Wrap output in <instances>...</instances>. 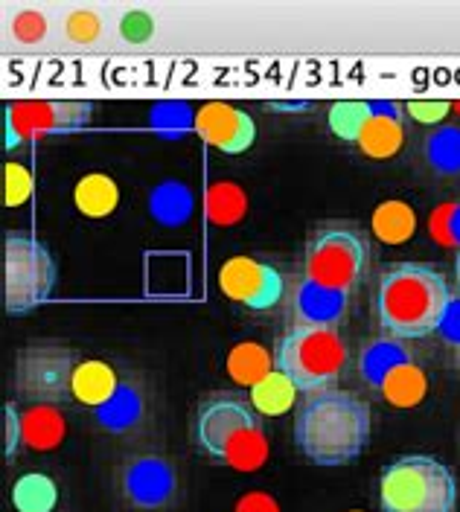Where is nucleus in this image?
I'll return each instance as SVG.
<instances>
[{
	"label": "nucleus",
	"mask_w": 460,
	"mask_h": 512,
	"mask_svg": "<svg viewBox=\"0 0 460 512\" xmlns=\"http://www.w3.org/2000/svg\"><path fill=\"white\" fill-rule=\"evenodd\" d=\"M452 303L446 277L423 262H399L388 268L376 291L379 323L399 341H417L437 332L452 315Z\"/></svg>",
	"instance_id": "nucleus-1"
},
{
	"label": "nucleus",
	"mask_w": 460,
	"mask_h": 512,
	"mask_svg": "<svg viewBox=\"0 0 460 512\" xmlns=\"http://www.w3.org/2000/svg\"><path fill=\"white\" fill-rule=\"evenodd\" d=\"M370 405L350 390L309 396L295 419V443L318 466H347L370 443Z\"/></svg>",
	"instance_id": "nucleus-2"
},
{
	"label": "nucleus",
	"mask_w": 460,
	"mask_h": 512,
	"mask_svg": "<svg viewBox=\"0 0 460 512\" xmlns=\"http://www.w3.org/2000/svg\"><path fill=\"white\" fill-rule=\"evenodd\" d=\"M193 434L204 454L230 466L233 472H260L268 460V437L260 414L251 408V402L225 390L210 393L198 405Z\"/></svg>",
	"instance_id": "nucleus-3"
},
{
	"label": "nucleus",
	"mask_w": 460,
	"mask_h": 512,
	"mask_svg": "<svg viewBox=\"0 0 460 512\" xmlns=\"http://www.w3.org/2000/svg\"><path fill=\"white\" fill-rule=\"evenodd\" d=\"M274 364L297 384V390L315 396L332 390V384L344 376L347 344L332 320H306L280 338Z\"/></svg>",
	"instance_id": "nucleus-4"
},
{
	"label": "nucleus",
	"mask_w": 460,
	"mask_h": 512,
	"mask_svg": "<svg viewBox=\"0 0 460 512\" xmlns=\"http://www.w3.org/2000/svg\"><path fill=\"white\" fill-rule=\"evenodd\" d=\"M382 512H455L458 480L428 454H405L385 466L379 480Z\"/></svg>",
	"instance_id": "nucleus-5"
},
{
	"label": "nucleus",
	"mask_w": 460,
	"mask_h": 512,
	"mask_svg": "<svg viewBox=\"0 0 460 512\" xmlns=\"http://www.w3.org/2000/svg\"><path fill=\"white\" fill-rule=\"evenodd\" d=\"M367 256H370V245L359 230H347V227L318 230L309 239L303 259L306 291H315V297L321 294L341 303L359 286L367 268Z\"/></svg>",
	"instance_id": "nucleus-6"
},
{
	"label": "nucleus",
	"mask_w": 460,
	"mask_h": 512,
	"mask_svg": "<svg viewBox=\"0 0 460 512\" xmlns=\"http://www.w3.org/2000/svg\"><path fill=\"white\" fill-rule=\"evenodd\" d=\"M56 286V262L44 242L30 233L3 239V303L9 315H27L44 306Z\"/></svg>",
	"instance_id": "nucleus-7"
},
{
	"label": "nucleus",
	"mask_w": 460,
	"mask_h": 512,
	"mask_svg": "<svg viewBox=\"0 0 460 512\" xmlns=\"http://www.w3.org/2000/svg\"><path fill=\"white\" fill-rule=\"evenodd\" d=\"M73 352L56 341H33L15 358V393L33 405L62 408L73 399Z\"/></svg>",
	"instance_id": "nucleus-8"
},
{
	"label": "nucleus",
	"mask_w": 460,
	"mask_h": 512,
	"mask_svg": "<svg viewBox=\"0 0 460 512\" xmlns=\"http://www.w3.org/2000/svg\"><path fill=\"white\" fill-rule=\"evenodd\" d=\"M91 102H79V99H41V102H18L6 108V126L12 143L41 137V134H67V131H79L91 123ZM9 143V146H12Z\"/></svg>",
	"instance_id": "nucleus-9"
},
{
	"label": "nucleus",
	"mask_w": 460,
	"mask_h": 512,
	"mask_svg": "<svg viewBox=\"0 0 460 512\" xmlns=\"http://www.w3.org/2000/svg\"><path fill=\"white\" fill-rule=\"evenodd\" d=\"M219 288L225 291V297L251 312H268L283 300L286 286L274 265L254 256H230L219 271Z\"/></svg>",
	"instance_id": "nucleus-10"
},
{
	"label": "nucleus",
	"mask_w": 460,
	"mask_h": 512,
	"mask_svg": "<svg viewBox=\"0 0 460 512\" xmlns=\"http://www.w3.org/2000/svg\"><path fill=\"white\" fill-rule=\"evenodd\" d=\"M196 134L213 149L225 155H242L257 140V123L248 111L228 102H207L193 117Z\"/></svg>",
	"instance_id": "nucleus-11"
},
{
	"label": "nucleus",
	"mask_w": 460,
	"mask_h": 512,
	"mask_svg": "<svg viewBox=\"0 0 460 512\" xmlns=\"http://www.w3.org/2000/svg\"><path fill=\"white\" fill-rule=\"evenodd\" d=\"M370 370H373L370 379L379 387V393H382V399L388 405H394V408H417L423 402L428 382L426 373L414 361H408V358H402L396 352H388V355L385 352H373Z\"/></svg>",
	"instance_id": "nucleus-12"
},
{
	"label": "nucleus",
	"mask_w": 460,
	"mask_h": 512,
	"mask_svg": "<svg viewBox=\"0 0 460 512\" xmlns=\"http://www.w3.org/2000/svg\"><path fill=\"white\" fill-rule=\"evenodd\" d=\"M120 393V382H117V373L111 364L105 361H79L76 370H73V399L85 408H94L102 411L108 408Z\"/></svg>",
	"instance_id": "nucleus-13"
},
{
	"label": "nucleus",
	"mask_w": 460,
	"mask_h": 512,
	"mask_svg": "<svg viewBox=\"0 0 460 512\" xmlns=\"http://www.w3.org/2000/svg\"><path fill=\"white\" fill-rule=\"evenodd\" d=\"M67 422L56 405H30L21 414V443L33 451H53L65 443Z\"/></svg>",
	"instance_id": "nucleus-14"
},
{
	"label": "nucleus",
	"mask_w": 460,
	"mask_h": 512,
	"mask_svg": "<svg viewBox=\"0 0 460 512\" xmlns=\"http://www.w3.org/2000/svg\"><path fill=\"white\" fill-rule=\"evenodd\" d=\"M402 140H405V131H402V120L396 117V108H376L373 117L367 120L362 137H359V149H362L367 158L373 160H388L394 158L396 152L402 149Z\"/></svg>",
	"instance_id": "nucleus-15"
},
{
	"label": "nucleus",
	"mask_w": 460,
	"mask_h": 512,
	"mask_svg": "<svg viewBox=\"0 0 460 512\" xmlns=\"http://www.w3.org/2000/svg\"><path fill=\"white\" fill-rule=\"evenodd\" d=\"M73 204L85 219H108L120 204V187L114 178H108L102 172H91L76 181Z\"/></svg>",
	"instance_id": "nucleus-16"
},
{
	"label": "nucleus",
	"mask_w": 460,
	"mask_h": 512,
	"mask_svg": "<svg viewBox=\"0 0 460 512\" xmlns=\"http://www.w3.org/2000/svg\"><path fill=\"white\" fill-rule=\"evenodd\" d=\"M370 227L385 245H405L417 233V213L405 201H382L373 210Z\"/></svg>",
	"instance_id": "nucleus-17"
},
{
	"label": "nucleus",
	"mask_w": 460,
	"mask_h": 512,
	"mask_svg": "<svg viewBox=\"0 0 460 512\" xmlns=\"http://www.w3.org/2000/svg\"><path fill=\"white\" fill-rule=\"evenodd\" d=\"M297 393H300V390H297V384L292 382L286 373L271 370L263 382L251 387L248 402H251V408H254L260 416H283L295 408Z\"/></svg>",
	"instance_id": "nucleus-18"
},
{
	"label": "nucleus",
	"mask_w": 460,
	"mask_h": 512,
	"mask_svg": "<svg viewBox=\"0 0 460 512\" xmlns=\"http://www.w3.org/2000/svg\"><path fill=\"white\" fill-rule=\"evenodd\" d=\"M271 373V352L257 341H242L228 352V376L242 387H254Z\"/></svg>",
	"instance_id": "nucleus-19"
},
{
	"label": "nucleus",
	"mask_w": 460,
	"mask_h": 512,
	"mask_svg": "<svg viewBox=\"0 0 460 512\" xmlns=\"http://www.w3.org/2000/svg\"><path fill=\"white\" fill-rule=\"evenodd\" d=\"M59 504V486L56 480L30 472L21 475L12 486V507L15 512H53Z\"/></svg>",
	"instance_id": "nucleus-20"
},
{
	"label": "nucleus",
	"mask_w": 460,
	"mask_h": 512,
	"mask_svg": "<svg viewBox=\"0 0 460 512\" xmlns=\"http://www.w3.org/2000/svg\"><path fill=\"white\" fill-rule=\"evenodd\" d=\"M204 213L207 219L219 227H230V224L242 222V216L248 213V198L239 184L233 181H216L207 195H204Z\"/></svg>",
	"instance_id": "nucleus-21"
},
{
	"label": "nucleus",
	"mask_w": 460,
	"mask_h": 512,
	"mask_svg": "<svg viewBox=\"0 0 460 512\" xmlns=\"http://www.w3.org/2000/svg\"><path fill=\"white\" fill-rule=\"evenodd\" d=\"M376 105L362 102V99H344V102H335L329 108V131L338 137V140H350V143H359L367 120L373 117Z\"/></svg>",
	"instance_id": "nucleus-22"
},
{
	"label": "nucleus",
	"mask_w": 460,
	"mask_h": 512,
	"mask_svg": "<svg viewBox=\"0 0 460 512\" xmlns=\"http://www.w3.org/2000/svg\"><path fill=\"white\" fill-rule=\"evenodd\" d=\"M33 190V175L27 166H21L15 160L3 166V201H6V207H24L33 198Z\"/></svg>",
	"instance_id": "nucleus-23"
},
{
	"label": "nucleus",
	"mask_w": 460,
	"mask_h": 512,
	"mask_svg": "<svg viewBox=\"0 0 460 512\" xmlns=\"http://www.w3.org/2000/svg\"><path fill=\"white\" fill-rule=\"evenodd\" d=\"M65 35L67 41H73L79 47L97 44L102 38V18L91 9H73L65 18Z\"/></svg>",
	"instance_id": "nucleus-24"
},
{
	"label": "nucleus",
	"mask_w": 460,
	"mask_h": 512,
	"mask_svg": "<svg viewBox=\"0 0 460 512\" xmlns=\"http://www.w3.org/2000/svg\"><path fill=\"white\" fill-rule=\"evenodd\" d=\"M47 30H50L47 15L38 12V9H21V12H15V18H12V24H9L12 38H15L18 44H24V47H33L38 41H44V38H47Z\"/></svg>",
	"instance_id": "nucleus-25"
},
{
	"label": "nucleus",
	"mask_w": 460,
	"mask_h": 512,
	"mask_svg": "<svg viewBox=\"0 0 460 512\" xmlns=\"http://www.w3.org/2000/svg\"><path fill=\"white\" fill-rule=\"evenodd\" d=\"M184 192H187L184 184H164V187L158 190V195L152 198V213L166 224L184 222V216L175 210V207H178V195H184Z\"/></svg>",
	"instance_id": "nucleus-26"
},
{
	"label": "nucleus",
	"mask_w": 460,
	"mask_h": 512,
	"mask_svg": "<svg viewBox=\"0 0 460 512\" xmlns=\"http://www.w3.org/2000/svg\"><path fill=\"white\" fill-rule=\"evenodd\" d=\"M405 111H408V117H411V120H417V123H423V126H437V123H443V120L449 117L452 102L414 99V102H408V105H405Z\"/></svg>",
	"instance_id": "nucleus-27"
},
{
	"label": "nucleus",
	"mask_w": 460,
	"mask_h": 512,
	"mask_svg": "<svg viewBox=\"0 0 460 512\" xmlns=\"http://www.w3.org/2000/svg\"><path fill=\"white\" fill-rule=\"evenodd\" d=\"M455 210H458V207L443 204V207L431 216V236H434L440 245H452V242H455V236H452V233H455V227H452V222H449Z\"/></svg>",
	"instance_id": "nucleus-28"
},
{
	"label": "nucleus",
	"mask_w": 460,
	"mask_h": 512,
	"mask_svg": "<svg viewBox=\"0 0 460 512\" xmlns=\"http://www.w3.org/2000/svg\"><path fill=\"white\" fill-rule=\"evenodd\" d=\"M236 512H280V507H277V501H274L271 495H265V492H251V495H245V498L239 501Z\"/></svg>",
	"instance_id": "nucleus-29"
},
{
	"label": "nucleus",
	"mask_w": 460,
	"mask_h": 512,
	"mask_svg": "<svg viewBox=\"0 0 460 512\" xmlns=\"http://www.w3.org/2000/svg\"><path fill=\"white\" fill-rule=\"evenodd\" d=\"M21 446V414H15L12 405H6V454Z\"/></svg>",
	"instance_id": "nucleus-30"
},
{
	"label": "nucleus",
	"mask_w": 460,
	"mask_h": 512,
	"mask_svg": "<svg viewBox=\"0 0 460 512\" xmlns=\"http://www.w3.org/2000/svg\"><path fill=\"white\" fill-rule=\"evenodd\" d=\"M455 277H458V288H460V251H458V259H455Z\"/></svg>",
	"instance_id": "nucleus-31"
},
{
	"label": "nucleus",
	"mask_w": 460,
	"mask_h": 512,
	"mask_svg": "<svg viewBox=\"0 0 460 512\" xmlns=\"http://www.w3.org/2000/svg\"><path fill=\"white\" fill-rule=\"evenodd\" d=\"M350 512H362V510H350Z\"/></svg>",
	"instance_id": "nucleus-32"
}]
</instances>
